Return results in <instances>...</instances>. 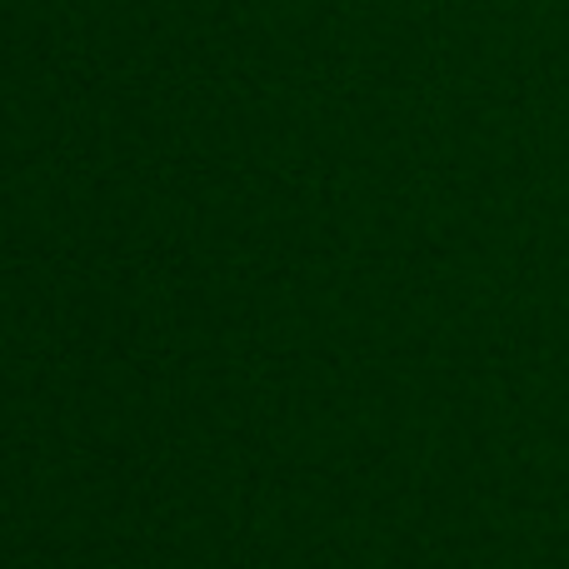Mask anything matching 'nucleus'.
Wrapping results in <instances>:
<instances>
[]
</instances>
